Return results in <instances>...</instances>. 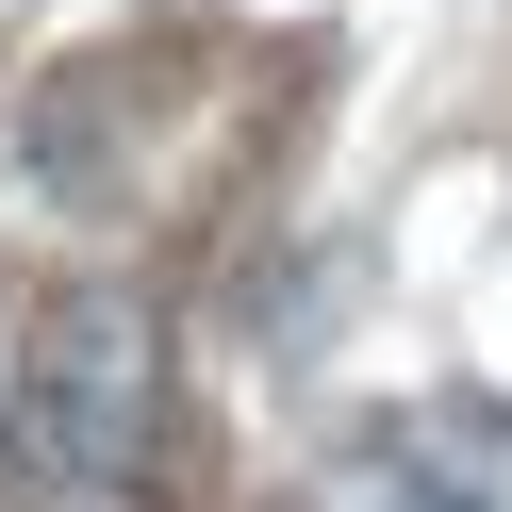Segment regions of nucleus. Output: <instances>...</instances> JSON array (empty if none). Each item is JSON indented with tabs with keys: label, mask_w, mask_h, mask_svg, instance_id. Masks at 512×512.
I'll return each instance as SVG.
<instances>
[{
	"label": "nucleus",
	"mask_w": 512,
	"mask_h": 512,
	"mask_svg": "<svg viewBox=\"0 0 512 512\" xmlns=\"http://www.w3.org/2000/svg\"><path fill=\"white\" fill-rule=\"evenodd\" d=\"M166 430V314L133 281H67L0 364V463L34 496H116Z\"/></svg>",
	"instance_id": "1"
}]
</instances>
